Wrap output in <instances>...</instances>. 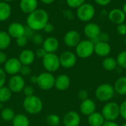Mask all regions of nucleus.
Listing matches in <instances>:
<instances>
[{
    "label": "nucleus",
    "mask_w": 126,
    "mask_h": 126,
    "mask_svg": "<svg viewBox=\"0 0 126 126\" xmlns=\"http://www.w3.org/2000/svg\"><path fill=\"white\" fill-rule=\"evenodd\" d=\"M123 13H125V15H126V2L123 4Z\"/></svg>",
    "instance_id": "49"
},
{
    "label": "nucleus",
    "mask_w": 126,
    "mask_h": 126,
    "mask_svg": "<svg viewBox=\"0 0 126 126\" xmlns=\"http://www.w3.org/2000/svg\"><path fill=\"white\" fill-rule=\"evenodd\" d=\"M102 126H120L115 121H106Z\"/></svg>",
    "instance_id": "46"
},
{
    "label": "nucleus",
    "mask_w": 126,
    "mask_h": 126,
    "mask_svg": "<svg viewBox=\"0 0 126 126\" xmlns=\"http://www.w3.org/2000/svg\"><path fill=\"white\" fill-rule=\"evenodd\" d=\"M78 97L79 100H80L81 101H83V100H86L87 99H89V94L88 92L84 90V89H81L80 91H78Z\"/></svg>",
    "instance_id": "39"
},
{
    "label": "nucleus",
    "mask_w": 126,
    "mask_h": 126,
    "mask_svg": "<svg viewBox=\"0 0 126 126\" xmlns=\"http://www.w3.org/2000/svg\"><path fill=\"white\" fill-rule=\"evenodd\" d=\"M37 79H38V76H32L30 77V81L32 83H37Z\"/></svg>",
    "instance_id": "48"
},
{
    "label": "nucleus",
    "mask_w": 126,
    "mask_h": 126,
    "mask_svg": "<svg viewBox=\"0 0 126 126\" xmlns=\"http://www.w3.org/2000/svg\"><path fill=\"white\" fill-rule=\"evenodd\" d=\"M19 7L23 13L30 14L38 9V0H21Z\"/></svg>",
    "instance_id": "22"
},
{
    "label": "nucleus",
    "mask_w": 126,
    "mask_h": 126,
    "mask_svg": "<svg viewBox=\"0 0 126 126\" xmlns=\"http://www.w3.org/2000/svg\"><path fill=\"white\" fill-rule=\"evenodd\" d=\"M12 13V8L9 3L0 1V22L7 20Z\"/></svg>",
    "instance_id": "23"
},
{
    "label": "nucleus",
    "mask_w": 126,
    "mask_h": 126,
    "mask_svg": "<svg viewBox=\"0 0 126 126\" xmlns=\"http://www.w3.org/2000/svg\"><path fill=\"white\" fill-rule=\"evenodd\" d=\"M71 84L70 77L66 74H60L55 79V88L60 91L67 90Z\"/></svg>",
    "instance_id": "16"
},
{
    "label": "nucleus",
    "mask_w": 126,
    "mask_h": 126,
    "mask_svg": "<svg viewBox=\"0 0 126 126\" xmlns=\"http://www.w3.org/2000/svg\"><path fill=\"white\" fill-rule=\"evenodd\" d=\"M26 83L24 77L19 74L12 76L8 81V88L12 93H20L22 92Z\"/></svg>",
    "instance_id": "11"
},
{
    "label": "nucleus",
    "mask_w": 126,
    "mask_h": 126,
    "mask_svg": "<svg viewBox=\"0 0 126 126\" xmlns=\"http://www.w3.org/2000/svg\"><path fill=\"white\" fill-rule=\"evenodd\" d=\"M2 1H5V2H10V1H13V0H1Z\"/></svg>",
    "instance_id": "50"
},
{
    "label": "nucleus",
    "mask_w": 126,
    "mask_h": 126,
    "mask_svg": "<svg viewBox=\"0 0 126 126\" xmlns=\"http://www.w3.org/2000/svg\"><path fill=\"white\" fill-rule=\"evenodd\" d=\"M20 75L22 76H29L31 74V68L29 65H22L19 72Z\"/></svg>",
    "instance_id": "37"
},
{
    "label": "nucleus",
    "mask_w": 126,
    "mask_h": 126,
    "mask_svg": "<svg viewBox=\"0 0 126 126\" xmlns=\"http://www.w3.org/2000/svg\"><path fill=\"white\" fill-rule=\"evenodd\" d=\"M117 31L118 34L121 36H126V25L125 23L120 24L117 27Z\"/></svg>",
    "instance_id": "40"
},
{
    "label": "nucleus",
    "mask_w": 126,
    "mask_h": 126,
    "mask_svg": "<svg viewBox=\"0 0 126 126\" xmlns=\"http://www.w3.org/2000/svg\"><path fill=\"white\" fill-rule=\"evenodd\" d=\"M55 77L52 73L43 72L38 76L37 85L41 90L49 91L55 86Z\"/></svg>",
    "instance_id": "8"
},
{
    "label": "nucleus",
    "mask_w": 126,
    "mask_h": 126,
    "mask_svg": "<svg viewBox=\"0 0 126 126\" xmlns=\"http://www.w3.org/2000/svg\"><path fill=\"white\" fill-rule=\"evenodd\" d=\"M12 123L13 126H30V120L26 115L18 114L15 115Z\"/></svg>",
    "instance_id": "27"
},
{
    "label": "nucleus",
    "mask_w": 126,
    "mask_h": 126,
    "mask_svg": "<svg viewBox=\"0 0 126 126\" xmlns=\"http://www.w3.org/2000/svg\"><path fill=\"white\" fill-rule=\"evenodd\" d=\"M80 122L81 119L80 114L75 111L67 112L63 118L64 126H79Z\"/></svg>",
    "instance_id": "15"
},
{
    "label": "nucleus",
    "mask_w": 126,
    "mask_h": 126,
    "mask_svg": "<svg viewBox=\"0 0 126 126\" xmlns=\"http://www.w3.org/2000/svg\"><path fill=\"white\" fill-rule=\"evenodd\" d=\"M83 33L89 40H92L98 37V36L101 33V29L97 24L94 22H89L85 25Z\"/></svg>",
    "instance_id": "14"
},
{
    "label": "nucleus",
    "mask_w": 126,
    "mask_h": 126,
    "mask_svg": "<svg viewBox=\"0 0 126 126\" xmlns=\"http://www.w3.org/2000/svg\"><path fill=\"white\" fill-rule=\"evenodd\" d=\"M126 17V15L123 13V10L120 8H114L109 13V20L117 25L124 23Z\"/></svg>",
    "instance_id": "20"
},
{
    "label": "nucleus",
    "mask_w": 126,
    "mask_h": 126,
    "mask_svg": "<svg viewBox=\"0 0 126 126\" xmlns=\"http://www.w3.org/2000/svg\"><path fill=\"white\" fill-rule=\"evenodd\" d=\"M46 122L49 126H58L61 123V117L57 114H51L46 117Z\"/></svg>",
    "instance_id": "31"
},
{
    "label": "nucleus",
    "mask_w": 126,
    "mask_h": 126,
    "mask_svg": "<svg viewBox=\"0 0 126 126\" xmlns=\"http://www.w3.org/2000/svg\"><path fill=\"white\" fill-rule=\"evenodd\" d=\"M102 65L106 71H113L118 67L117 59L112 56H106L102 62Z\"/></svg>",
    "instance_id": "26"
},
{
    "label": "nucleus",
    "mask_w": 126,
    "mask_h": 126,
    "mask_svg": "<svg viewBox=\"0 0 126 126\" xmlns=\"http://www.w3.org/2000/svg\"><path fill=\"white\" fill-rule=\"evenodd\" d=\"M61 66L66 69L73 68L77 63V56L72 51L66 50L63 52L59 56Z\"/></svg>",
    "instance_id": "9"
},
{
    "label": "nucleus",
    "mask_w": 126,
    "mask_h": 126,
    "mask_svg": "<svg viewBox=\"0 0 126 126\" xmlns=\"http://www.w3.org/2000/svg\"><path fill=\"white\" fill-rule=\"evenodd\" d=\"M124 43H125V45L126 46V37L125 38V39H124Z\"/></svg>",
    "instance_id": "51"
},
{
    "label": "nucleus",
    "mask_w": 126,
    "mask_h": 126,
    "mask_svg": "<svg viewBox=\"0 0 126 126\" xmlns=\"http://www.w3.org/2000/svg\"><path fill=\"white\" fill-rule=\"evenodd\" d=\"M94 94L97 100L100 102H109L114 97L115 91L111 85L103 83L96 88Z\"/></svg>",
    "instance_id": "3"
},
{
    "label": "nucleus",
    "mask_w": 126,
    "mask_h": 126,
    "mask_svg": "<svg viewBox=\"0 0 126 126\" xmlns=\"http://www.w3.org/2000/svg\"><path fill=\"white\" fill-rule=\"evenodd\" d=\"M22 65L20 62L18 58L12 57L7 59V62L4 65V71L7 74L14 76L19 74Z\"/></svg>",
    "instance_id": "10"
},
{
    "label": "nucleus",
    "mask_w": 126,
    "mask_h": 126,
    "mask_svg": "<svg viewBox=\"0 0 126 126\" xmlns=\"http://www.w3.org/2000/svg\"><path fill=\"white\" fill-rule=\"evenodd\" d=\"M11 37L7 32L0 30V50H6L10 45Z\"/></svg>",
    "instance_id": "28"
},
{
    "label": "nucleus",
    "mask_w": 126,
    "mask_h": 126,
    "mask_svg": "<svg viewBox=\"0 0 126 126\" xmlns=\"http://www.w3.org/2000/svg\"><path fill=\"white\" fill-rule=\"evenodd\" d=\"M35 53V56H37V57H38V58H44L45 56H46V54L47 53L46 51H45V50L43 48H38L37 50H36V52Z\"/></svg>",
    "instance_id": "42"
},
{
    "label": "nucleus",
    "mask_w": 126,
    "mask_h": 126,
    "mask_svg": "<svg viewBox=\"0 0 126 126\" xmlns=\"http://www.w3.org/2000/svg\"><path fill=\"white\" fill-rule=\"evenodd\" d=\"M48 22L49 13L44 9H37L27 17V27L34 31L43 30Z\"/></svg>",
    "instance_id": "1"
},
{
    "label": "nucleus",
    "mask_w": 126,
    "mask_h": 126,
    "mask_svg": "<svg viewBox=\"0 0 126 126\" xmlns=\"http://www.w3.org/2000/svg\"><path fill=\"white\" fill-rule=\"evenodd\" d=\"M42 64L44 69L49 73H53L57 71L61 67L59 56L53 53H47L46 56L42 59Z\"/></svg>",
    "instance_id": "7"
},
{
    "label": "nucleus",
    "mask_w": 126,
    "mask_h": 126,
    "mask_svg": "<svg viewBox=\"0 0 126 126\" xmlns=\"http://www.w3.org/2000/svg\"><path fill=\"white\" fill-rule=\"evenodd\" d=\"M42 48L47 53H53L58 50L59 48V41L54 36H49L44 39Z\"/></svg>",
    "instance_id": "17"
},
{
    "label": "nucleus",
    "mask_w": 126,
    "mask_h": 126,
    "mask_svg": "<svg viewBox=\"0 0 126 126\" xmlns=\"http://www.w3.org/2000/svg\"><path fill=\"white\" fill-rule=\"evenodd\" d=\"M77 17L82 22L91 21L95 15V8L90 3H84L78 8L76 11Z\"/></svg>",
    "instance_id": "6"
},
{
    "label": "nucleus",
    "mask_w": 126,
    "mask_h": 126,
    "mask_svg": "<svg viewBox=\"0 0 126 126\" xmlns=\"http://www.w3.org/2000/svg\"><path fill=\"white\" fill-rule=\"evenodd\" d=\"M121 126H126V123H123V124Z\"/></svg>",
    "instance_id": "52"
},
{
    "label": "nucleus",
    "mask_w": 126,
    "mask_h": 126,
    "mask_svg": "<svg viewBox=\"0 0 126 126\" xmlns=\"http://www.w3.org/2000/svg\"><path fill=\"white\" fill-rule=\"evenodd\" d=\"M80 110L81 114H83L84 116L89 117L95 112L96 104L92 100L87 99L81 102L80 105Z\"/></svg>",
    "instance_id": "19"
},
{
    "label": "nucleus",
    "mask_w": 126,
    "mask_h": 126,
    "mask_svg": "<svg viewBox=\"0 0 126 126\" xmlns=\"http://www.w3.org/2000/svg\"><path fill=\"white\" fill-rule=\"evenodd\" d=\"M43 30H44L45 33H52V31L54 30V26H53L52 24L48 22V23L45 25V27H44Z\"/></svg>",
    "instance_id": "43"
},
{
    "label": "nucleus",
    "mask_w": 126,
    "mask_h": 126,
    "mask_svg": "<svg viewBox=\"0 0 126 126\" xmlns=\"http://www.w3.org/2000/svg\"><path fill=\"white\" fill-rule=\"evenodd\" d=\"M120 116L125 120H126V100L123 102L120 105Z\"/></svg>",
    "instance_id": "41"
},
{
    "label": "nucleus",
    "mask_w": 126,
    "mask_h": 126,
    "mask_svg": "<svg viewBox=\"0 0 126 126\" xmlns=\"http://www.w3.org/2000/svg\"><path fill=\"white\" fill-rule=\"evenodd\" d=\"M22 92L24 94L25 97H30V96L34 95V88L31 85H25Z\"/></svg>",
    "instance_id": "36"
},
{
    "label": "nucleus",
    "mask_w": 126,
    "mask_h": 126,
    "mask_svg": "<svg viewBox=\"0 0 126 126\" xmlns=\"http://www.w3.org/2000/svg\"><path fill=\"white\" fill-rule=\"evenodd\" d=\"M12 91L7 86H3L0 88V103L8 102L12 97Z\"/></svg>",
    "instance_id": "29"
},
{
    "label": "nucleus",
    "mask_w": 126,
    "mask_h": 126,
    "mask_svg": "<svg viewBox=\"0 0 126 126\" xmlns=\"http://www.w3.org/2000/svg\"><path fill=\"white\" fill-rule=\"evenodd\" d=\"M35 58V53L34 51L30 49L23 50L18 56V59L22 65H30L33 63Z\"/></svg>",
    "instance_id": "18"
},
{
    "label": "nucleus",
    "mask_w": 126,
    "mask_h": 126,
    "mask_svg": "<svg viewBox=\"0 0 126 126\" xmlns=\"http://www.w3.org/2000/svg\"><path fill=\"white\" fill-rule=\"evenodd\" d=\"M27 42H28V39L25 36H21L18 39H16V43L18 46L19 47H25L27 44Z\"/></svg>",
    "instance_id": "35"
},
{
    "label": "nucleus",
    "mask_w": 126,
    "mask_h": 126,
    "mask_svg": "<svg viewBox=\"0 0 126 126\" xmlns=\"http://www.w3.org/2000/svg\"><path fill=\"white\" fill-rule=\"evenodd\" d=\"M111 51V47L109 42H99L94 45V53L100 57L109 56Z\"/></svg>",
    "instance_id": "21"
},
{
    "label": "nucleus",
    "mask_w": 126,
    "mask_h": 126,
    "mask_svg": "<svg viewBox=\"0 0 126 126\" xmlns=\"http://www.w3.org/2000/svg\"><path fill=\"white\" fill-rule=\"evenodd\" d=\"M81 41V37L78 31L71 30L66 33L63 36L64 44L69 48H75Z\"/></svg>",
    "instance_id": "12"
},
{
    "label": "nucleus",
    "mask_w": 126,
    "mask_h": 126,
    "mask_svg": "<svg viewBox=\"0 0 126 126\" xmlns=\"http://www.w3.org/2000/svg\"><path fill=\"white\" fill-rule=\"evenodd\" d=\"M6 78H7V74L4 72L3 68H0V88L4 86V84L6 82Z\"/></svg>",
    "instance_id": "38"
},
{
    "label": "nucleus",
    "mask_w": 126,
    "mask_h": 126,
    "mask_svg": "<svg viewBox=\"0 0 126 126\" xmlns=\"http://www.w3.org/2000/svg\"><path fill=\"white\" fill-rule=\"evenodd\" d=\"M117 62L120 68L126 69V50L120 52L117 57Z\"/></svg>",
    "instance_id": "32"
},
{
    "label": "nucleus",
    "mask_w": 126,
    "mask_h": 126,
    "mask_svg": "<svg viewBox=\"0 0 126 126\" xmlns=\"http://www.w3.org/2000/svg\"><path fill=\"white\" fill-rule=\"evenodd\" d=\"M0 108H1V103H0Z\"/></svg>",
    "instance_id": "53"
},
{
    "label": "nucleus",
    "mask_w": 126,
    "mask_h": 126,
    "mask_svg": "<svg viewBox=\"0 0 126 126\" xmlns=\"http://www.w3.org/2000/svg\"><path fill=\"white\" fill-rule=\"evenodd\" d=\"M44 4H52L55 0H40Z\"/></svg>",
    "instance_id": "47"
},
{
    "label": "nucleus",
    "mask_w": 126,
    "mask_h": 126,
    "mask_svg": "<svg viewBox=\"0 0 126 126\" xmlns=\"http://www.w3.org/2000/svg\"><path fill=\"white\" fill-rule=\"evenodd\" d=\"M94 1L100 6H106L110 4L111 0H94Z\"/></svg>",
    "instance_id": "45"
},
{
    "label": "nucleus",
    "mask_w": 126,
    "mask_h": 126,
    "mask_svg": "<svg viewBox=\"0 0 126 126\" xmlns=\"http://www.w3.org/2000/svg\"><path fill=\"white\" fill-rule=\"evenodd\" d=\"M26 27L19 22H12L7 27V33L11 38L18 39L24 36Z\"/></svg>",
    "instance_id": "13"
},
{
    "label": "nucleus",
    "mask_w": 126,
    "mask_h": 126,
    "mask_svg": "<svg viewBox=\"0 0 126 126\" xmlns=\"http://www.w3.org/2000/svg\"><path fill=\"white\" fill-rule=\"evenodd\" d=\"M67 5L71 8H78L83 4L85 3L86 0H66Z\"/></svg>",
    "instance_id": "33"
},
{
    "label": "nucleus",
    "mask_w": 126,
    "mask_h": 126,
    "mask_svg": "<svg viewBox=\"0 0 126 126\" xmlns=\"http://www.w3.org/2000/svg\"><path fill=\"white\" fill-rule=\"evenodd\" d=\"M7 60V56L4 52L0 50V65H4V63Z\"/></svg>",
    "instance_id": "44"
},
{
    "label": "nucleus",
    "mask_w": 126,
    "mask_h": 126,
    "mask_svg": "<svg viewBox=\"0 0 126 126\" xmlns=\"http://www.w3.org/2000/svg\"><path fill=\"white\" fill-rule=\"evenodd\" d=\"M94 53V45L89 39L81 40L75 47V54L81 59H87Z\"/></svg>",
    "instance_id": "4"
},
{
    "label": "nucleus",
    "mask_w": 126,
    "mask_h": 126,
    "mask_svg": "<svg viewBox=\"0 0 126 126\" xmlns=\"http://www.w3.org/2000/svg\"><path fill=\"white\" fill-rule=\"evenodd\" d=\"M106 122L101 113L94 112L88 117V123L90 126H102Z\"/></svg>",
    "instance_id": "24"
},
{
    "label": "nucleus",
    "mask_w": 126,
    "mask_h": 126,
    "mask_svg": "<svg viewBox=\"0 0 126 126\" xmlns=\"http://www.w3.org/2000/svg\"><path fill=\"white\" fill-rule=\"evenodd\" d=\"M113 87L115 93L121 96L126 95V76H121L118 78Z\"/></svg>",
    "instance_id": "25"
},
{
    "label": "nucleus",
    "mask_w": 126,
    "mask_h": 126,
    "mask_svg": "<svg viewBox=\"0 0 126 126\" xmlns=\"http://www.w3.org/2000/svg\"><path fill=\"white\" fill-rule=\"evenodd\" d=\"M32 41L35 45H43L44 39L41 34H34V36L32 37Z\"/></svg>",
    "instance_id": "34"
},
{
    "label": "nucleus",
    "mask_w": 126,
    "mask_h": 126,
    "mask_svg": "<svg viewBox=\"0 0 126 126\" xmlns=\"http://www.w3.org/2000/svg\"><path fill=\"white\" fill-rule=\"evenodd\" d=\"M23 108L27 113L31 115L38 114L43 109V102L38 96L27 97L23 101Z\"/></svg>",
    "instance_id": "2"
},
{
    "label": "nucleus",
    "mask_w": 126,
    "mask_h": 126,
    "mask_svg": "<svg viewBox=\"0 0 126 126\" xmlns=\"http://www.w3.org/2000/svg\"><path fill=\"white\" fill-rule=\"evenodd\" d=\"M15 115L14 111L10 108H5L1 111V117L4 122H12Z\"/></svg>",
    "instance_id": "30"
},
{
    "label": "nucleus",
    "mask_w": 126,
    "mask_h": 126,
    "mask_svg": "<svg viewBox=\"0 0 126 126\" xmlns=\"http://www.w3.org/2000/svg\"><path fill=\"white\" fill-rule=\"evenodd\" d=\"M102 115L106 121H115L120 116V105L115 102H108L102 109Z\"/></svg>",
    "instance_id": "5"
}]
</instances>
